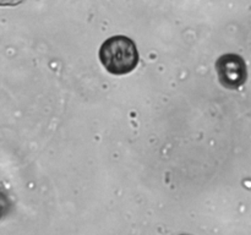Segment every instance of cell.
Returning a JSON list of instances; mask_svg holds the SVG:
<instances>
[{
  "label": "cell",
  "instance_id": "6da1fadb",
  "mask_svg": "<svg viewBox=\"0 0 251 235\" xmlns=\"http://www.w3.org/2000/svg\"><path fill=\"white\" fill-rule=\"evenodd\" d=\"M102 65L114 75H125L136 69L139 51L132 39L126 36H114L104 41L100 49Z\"/></svg>",
  "mask_w": 251,
  "mask_h": 235
},
{
  "label": "cell",
  "instance_id": "7a4b0ae2",
  "mask_svg": "<svg viewBox=\"0 0 251 235\" xmlns=\"http://www.w3.org/2000/svg\"><path fill=\"white\" fill-rule=\"evenodd\" d=\"M216 69L221 85L228 90H237L247 81V64L238 54L222 55L216 63Z\"/></svg>",
  "mask_w": 251,
  "mask_h": 235
},
{
  "label": "cell",
  "instance_id": "3957f363",
  "mask_svg": "<svg viewBox=\"0 0 251 235\" xmlns=\"http://www.w3.org/2000/svg\"><path fill=\"white\" fill-rule=\"evenodd\" d=\"M22 0H0V5H17Z\"/></svg>",
  "mask_w": 251,
  "mask_h": 235
}]
</instances>
